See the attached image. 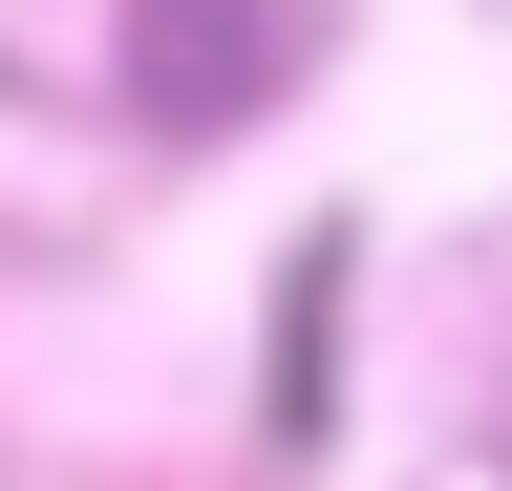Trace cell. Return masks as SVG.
<instances>
[{"instance_id":"6da1fadb","label":"cell","mask_w":512,"mask_h":491,"mask_svg":"<svg viewBox=\"0 0 512 491\" xmlns=\"http://www.w3.org/2000/svg\"><path fill=\"white\" fill-rule=\"evenodd\" d=\"M299 65V0H128V107L150 129H235Z\"/></svg>"}]
</instances>
